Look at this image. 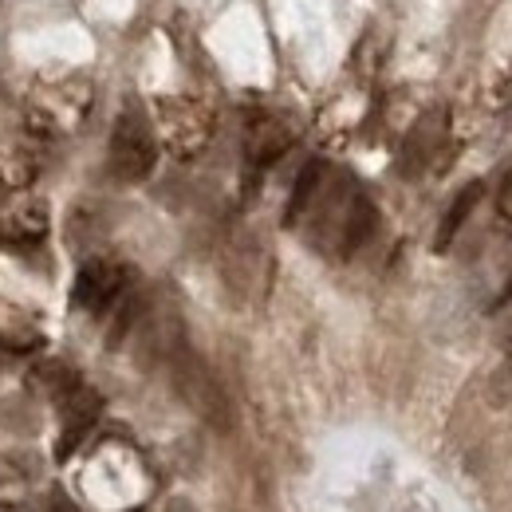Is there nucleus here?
<instances>
[{
  "instance_id": "obj_1",
  "label": "nucleus",
  "mask_w": 512,
  "mask_h": 512,
  "mask_svg": "<svg viewBox=\"0 0 512 512\" xmlns=\"http://www.w3.org/2000/svg\"><path fill=\"white\" fill-rule=\"evenodd\" d=\"M300 221H308V237L323 253L351 256L371 241L379 213L351 174H339L327 162H308L288 201V225Z\"/></svg>"
},
{
  "instance_id": "obj_2",
  "label": "nucleus",
  "mask_w": 512,
  "mask_h": 512,
  "mask_svg": "<svg viewBox=\"0 0 512 512\" xmlns=\"http://www.w3.org/2000/svg\"><path fill=\"white\" fill-rule=\"evenodd\" d=\"M158 162V138L150 119L138 111V107H123L115 134H111V154H107V166L119 182H142L150 178Z\"/></svg>"
},
{
  "instance_id": "obj_10",
  "label": "nucleus",
  "mask_w": 512,
  "mask_h": 512,
  "mask_svg": "<svg viewBox=\"0 0 512 512\" xmlns=\"http://www.w3.org/2000/svg\"><path fill=\"white\" fill-rule=\"evenodd\" d=\"M48 512H79V509H75L67 497H60V493H56V497H52V509H48Z\"/></svg>"
},
{
  "instance_id": "obj_6",
  "label": "nucleus",
  "mask_w": 512,
  "mask_h": 512,
  "mask_svg": "<svg viewBox=\"0 0 512 512\" xmlns=\"http://www.w3.org/2000/svg\"><path fill=\"white\" fill-rule=\"evenodd\" d=\"M60 410H64V438H60V457H71L75 446L91 434V426L99 422V414H103V398L91 390V386H75L71 394H67L64 402H60Z\"/></svg>"
},
{
  "instance_id": "obj_7",
  "label": "nucleus",
  "mask_w": 512,
  "mask_h": 512,
  "mask_svg": "<svg viewBox=\"0 0 512 512\" xmlns=\"http://www.w3.org/2000/svg\"><path fill=\"white\" fill-rule=\"evenodd\" d=\"M288 142H292V134L280 127L276 119H256L253 130H249V162H253L256 170L272 166L288 150Z\"/></svg>"
},
{
  "instance_id": "obj_11",
  "label": "nucleus",
  "mask_w": 512,
  "mask_h": 512,
  "mask_svg": "<svg viewBox=\"0 0 512 512\" xmlns=\"http://www.w3.org/2000/svg\"><path fill=\"white\" fill-rule=\"evenodd\" d=\"M509 355H512V339H509Z\"/></svg>"
},
{
  "instance_id": "obj_3",
  "label": "nucleus",
  "mask_w": 512,
  "mask_h": 512,
  "mask_svg": "<svg viewBox=\"0 0 512 512\" xmlns=\"http://www.w3.org/2000/svg\"><path fill=\"white\" fill-rule=\"evenodd\" d=\"M170 375H174V386H178V394L190 402L193 410L205 418V422H213V426H229V402H225V394H221V386L213 383V375H209V367L193 355L186 343H178L174 351H170Z\"/></svg>"
},
{
  "instance_id": "obj_5",
  "label": "nucleus",
  "mask_w": 512,
  "mask_h": 512,
  "mask_svg": "<svg viewBox=\"0 0 512 512\" xmlns=\"http://www.w3.org/2000/svg\"><path fill=\"white\" fill-rule=\"evenodd\" d=\"M48 205L40 197H12L0 209V241L4 245H40L48 237Z\"/></svg>"
},
{
  "instance_id": "obj_8",
  "label": "nucleus",
  "mask_w": 512,
  "mask_h": 512,
  "mask_svg": "<svg viewBox=\"0 0 512 512\" xmlns=\"http://www.w3.org/2000/svg\"><path fill=\"white\" fill-rule=\"evenodd\" d=\"M481 193H485V186L481 182H473V186H465V190L453 197V205H449V213H446V221H442V229H438V249H449L453 245V237H457V229L465 225V217L473 213V205L481 201Z\"/></svg>"
},
{
  "instance_id": "obj_4",
  "label": "nucleus",
  "mask_w": 512,
  "mask_h": 512,
  "mask_svg": "<svg viewBox=\"0 0 512 512\" xmlns=\"http://www.w3.org/2000/svg\"><path fill=\"white\" fill-rule=\"evenodd\" d=\"M127 288H130V272L123 264L115 260H87L75 276V308L83 312H111L127 300Z\"/></svg>"
},
{
  "instance_id": "obj_9",
  "label": "nucleus",
  "mask_w": 512,
  "mask_h": 512,
  "mask_svg": "<svg viewBox=\"0 0 512 512\" xmlns=\"http://www.w3.org/2000/svg\"><path fill=\"white\" fill-rule=\"evenodd\" d=\"M24 477L16 473V465H8V461H0V505H16V501H24Z\"/></svg>"
}]
</instances>
